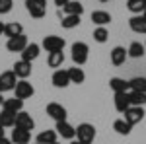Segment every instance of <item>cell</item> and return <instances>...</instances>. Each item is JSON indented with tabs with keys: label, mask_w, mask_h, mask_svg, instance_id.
Wrapping results in <instances>:
<instances>
[{
	"label": "cell",
	"mask_w": 146,
	"mask_h": 144,
	"mask_svg": "<svg viewBox=\"0 0 146 144\" xmlns=\"http://www.w3.org/2000/svg\"><path fill=\"white\" fill-rule=\"evenodd\" d=\"M113 131H115L117 134L127 136V134H131V131H133V125H129L125 119H117V121L113 123Z\"/></svg>",
	"instance_id": "484cf974"
},
{
	"label": "cell",
	"mask_w": 146,
	"mask_h": 144,
	"mask_svg": "<svg viewBox=\"0 0 146 144\" xmlns=\"http://www.w3.org/2000/svg\"><path fill=\"white\" fill-rule=\"evenodd\" d=\"M4 136V127H0V138Z\"/></svg>",
	"instance_id": "f35d334b"
},
{
	"label": "cell",
	"mask_w": 146,
	"mask_h": 144,
	"mask_svg": "<svg viewBox=\"0 0 146 144\" xmlns=\"http://www.w3.org/2000/svg\"><path fill=\"white\" fill-rule=\"evenodd\" d=\"M68 2H70V0H55V4H56V6H60V8H62L64 4H68Z\"/></svg>",
	"instance_id": "d590c367"
},
{
	"label": "cell",
	"mask_w": 146,
	"mask_h": 144,
	"mask_svg": "<svg viewBox=\"0 0 146 144\" xmlns=\"http://www.w3.org/2000/svg\"><path fill=\"white\" fill-rule=\"evenodd\" d=\"M35 144H39V142H35Z\"/></svg>",
	"instance_id": "ee69618b"
},
{
	"label": "cell",
	"mask_w": 146,
	"mask_h": 144,
	"mask_svg": "<svg viewBox=\"0 0 146 144\" xmlns=\"http://www.w3.org/2000/svg\"><path fill=\"white\" fill-rule=\"evenodd\" d=\"M25 8L31 18L41 20L47 14V0H25Z\"/></svg>",
	"instance_id": "7a4b0ae2"
},
{
	"label": "cell",
	"mask_w": 146,
	"mask_h": 144,
	"mask_svg": "<svg viewBox=\"0 0 146 144\" xmlns=\"http://www.w3.org/2000/svg\"><path fill=\"white\" fill-rule=\"evenodd\" d=\"M4 35L8 37V39H12V37H18V35H23V27L22 23L18 22H10L4 25Z\"/></svg>",
	"instance_id": "44dd1931"
},
{
	"label": "cell",
	"mask_w": 146,
	"mask_h": 144,
	"mask_svg": "<svg viewBox=\"0 0 146 144\" xmlns=\"http://www.w3.org/2000/svg\"><path fill=\"white\" fill-rule=\"evenodd\" d=\"M146 47L142 43H138V41H133V43L129 45V49H127V55L133 56V58H140V56L144 55Z\"/></svg>",
	"instance_id": "4316f807"
},
{
	"label": "cell",
	"mask_w": 146,
	"mask_h": 144,
	"mask_svg": "<svg viewBox=\"0 0 146 144\" xmlns=\"http://www.w3.org/2000/svg\"><path fill=\"white\" fill-rule=\"evenodd\" d=\"M129 90L146 94V78L144 76H136V78H133V80H129Z\"/></svg>",
	"instance_id": "83f0119b"
},
{
	"label": "cell",
	"mask_w": 146,
	"mask_h": 144,
	"mask_svg": "<svg viewBox=\"0 0 146 144\" xmlns=\"http://www.w3.org/2000/svg\"><path fill=\"white\" fill-rule=\"evenodd\" d=\"M0 144H14L10 140V138H6V136H2V138H0Z\"/></svg>",
	"instance_id": "8d00e7d4"
},
{
	"label": "cell",
	"mask_w": 146,
	"mask_h": 144,
	"mask_svg": "<svg viewBox=\"0 0 146 144\" xmlns=\"http://www.w3.org/2000/svg\"><path fill=\"white\" fill-rule=\"evenodd\" d=\"M55 131L58 136H62V138H68V140H72V138H76V129L66 121H58L55 127Z\"/></svg>",
	"instance_id": "9c48e42d"
},
{
	"label": "cell",
	"mask_w": 146,
	"mask_h": 144,
	"mask_svg": "<svg viewBox=\"0 0 146 144\" xmlns=\"http://www.w3.org/2000/svg\"><path fill=\"white\" fill-rule=\"evenodd\" d=\"M47 115H49V117H53L56 123H58V121H66V117H68L66 109H64L60 103H55V101L47 105Z\"/></svg>",
	"instance_id": "ba28073f"
},
{
	"label": "cell",
	"mask_w": 146,
	"mask_h": 144,
	"mask_svg": "<svg viewBox=\"0 0 146 144\" xmlns=\"http://www.w3.org/2000/svg\"><path fill=\"white\" fill-rule=\"evenodd\" d=\"M16 78L18 76H16L12 70L2 72V74H0V92H12V90L16 88V84H18Z\"/></svg>",
	"instance_id": "5b68a950"
},
{
	"label": "cell",
	"mask_w": 146,
	"mask_h": 144,
	"mask_svg": "<svg viewBox=\"0 0 146 144\" xmlns=\"http://www.w3.org/2000/svg\"><path fill=\"white\" fill-rule=\"evenodd\" d=\"M0 127H4V129H14V127H16V113H10V111L2 109V113H0Z\"/></svg>",
	"instance_id": "cb8c5ba5"
},
{
	"label": "cell",
	"mask_w": 146,
	"mask_h": 144,
	"mask_svg": "<svg viewBox=\"0 0 146 144\" xmlns=\"http://www.w3.org/2000/svg\"><path fill=\"white\" fill-rule=\"evenodd\" d=\"M100 2H109V0H100Z\"/></svg>",
	"instance_id": "b9f144b4"
},
{
	"label": "cell",
	"mask_w": 146,
	"mask_h": 144,
	"mask_svg": "<svg viewBox=\"0 0 146 144\" xmlns=\"http://www.w3.org/2000/svg\"><path fill=\"white\" fill-rule=\"evenodd\" d=\"M16 127H18V129H23V131H33L35 121H33V117H31L29 113L20 111V113H16Z\"/></svg>",
	"instance_id": "52a82bcc"
},
{
	"label": "cell",
	"mask_w": 146,
	"mask_h": 144,
	"mask_svg": "<svg viewBox=\"0 0 146 144\" xmlns=\"http://www.w3.org/2000/svg\"><path fill=\"white\" fill-rule=\"evenodd\" d=\"M4 103V98H2V92H0V105Z\"/></svg>",
	"instance_id": "ab89813d"
},
{
	"label": "cell",
	"mask_w": 146,
	"mask_h": 144,
	"mask_svg": "<svg viewBox=\"0 0 146 144\" xmlns=\"http://www.w3.org/2000/svg\"><path fill=\"white\" fill-rule=\"evenodd\" d=\"M129 101H131V105H135V107H142L146 105V94L142 92H129Z\"/></svg>",
	"instance_id": "4dcf8cb0"
},
{
	"label": "cell",
	"mask_w": 146,
	"mask_h": 144,
	"mask_svg": "<svg viewBox=\"0 0 146 144\" xmlns=\"http://www.w3.org/2000/svg\"><path fill=\"white\" fill-rule=\"evenodd\" d=\"M56 131H43L37 134V142L39 144H55L56 142Z\"/></svg>",
	"instance_id": "f546056e"
},
{
	"label": "cell",
	"mask_w": 146,
	"mask_h": 144,
	"mask_svg": "<svg viewBox=\"0 0 146 144\" xmlns=\"http://www.w3.org/2000/svg\"><path fill=\"white\" fill-rule=\"evenodd\" d=\"M14 6V0H0V14H8Z\"/></svg>",
	"instance_id": "e575fe53"
},
{
	"label": "cell",
	"mask_w": 146,
	"mask_h": 144,
	"mask_svg": "<svg viewBox=\"0 0 146 144\" xmlns=\"http://www.w3.org/2000/svg\"><path fill=\"white\" fill-rule=\"evenodd\" d=\"M10 140H12L14 144H29V140H31V131H23V129L14 127Z\"/></svg>",
	"instance_id": "7c38bea8"
},
{
	"label": "cell",
	"mask_w": 146,
	"mask_h": 144,
	"mask_svg": "<svg viewBox=\"0 0 146 144\" xmlns=\"http://www.w3.org/2000/svg\"><path fill=\"white\" fill-rule=\"evenodd\" d=\"M62 10L66 16H82V12H84V6L80 4L78 0H70L68 4L62 6Z\"/></svg>",
	"instance_id": "7402d4cb"
},
{
	"label": "cell",
	"mask_w": 146,
	"mask_h": 144,
	"mask_svg": "<svg viewBox=\"0 0 146 144\" xmlns=\"http://www.w3.org/2000/svg\"><path fill=\"white\" fill-rule=\"evenodd\" d=\"M14 92H16V98H18V100H27V98H31L35 94L33 86H31L27 80H20V82L16 84Z\"/></svg>",
	"instance_id": "8992f818"
},
{
	"label": "cell",
	"mask_w": 146,
	"mask_h": 144,
	"mask_svg": "<svg viewBox=\"0 0 146 144\" xmlns=\"http://www.w3.org/2000/svg\"><path fill=\"white\" fill-rule=\"evenodd\" d=\"M25 47H27V37H25V35L12 37V39H8V43H6V49H8L10 53H22Z\"/></svg>",
	"instance_id": "8fae6325"
},
{
	"label": "cell",
	"mask_w": 146,
	"mask_h": 144,
	"mask_svg": "<svg viewBox=\"0 0 146 144\" xmlns=\"http://www.w3.org/2000/svg\"><path fill=\"white\" fill-rule=\"evenodd\" d=\"M129 107H131V101H129V92L115 94V109L119 111V113H125Z\"/></svg>",
	"instance_id": "d6986e66"
},
{
	"label": "cell",
	"mask_w": 146,
	"mask_h": 144,
	"mask_svg": "<svg viewBox=\"0 0 146 144\" xmlns=\"http://www.w3.org/2000/svg\"><path fill=\"white\" fill-rule=\"evenodd\" d=\"M68 78H70V84H82L86 80V74H84L82 68L72 66V68H68Z\"/></svg>",
	"instance_id": "d4e9b609"
},
{
	"label": "cell",
	"mask_w": 146,
	"mask_h": 144,
	"mask_svg": "<svg viewBox=\"0 0 146 144\" xmlns=\"http://www.w3.org/2000/svg\"><path fill=\"white\" fill-rule=\"evenodd\" d=\"M129 27H131L135 33H146V16L144 14L133 16V18L129 20Z\"/></svg>",
	"instance_id": "4fadbf2b"
},
{
	"label": "cell",
	"mask_w": 146,
	"mask_h": 144,
	"mask_svg": "<svg viewBox=\"0 0 146 144\" xmlns=\"http://www.w3.org/2000/svg\"><path fill=\"white\" fill-rule=\"evenodd\" d=\"M39 53H41V47L37 43H27V47L22 51V60L31 62V60H35V58L39 56Z\"/></svg>",
	"instance_id": "2e32d148"
},
{
	"label": "cell",
	"mask_w": 146,
	"mask_h": 144,
	"mask_svg": "<svg viewBox=\"0 0 146 144\" xmlns=\"http://www.w3.org/2000/svg\"><path fill=\"white\" fill-rule=\"evenodd\" d=\"M60 25H62L64 29H74V27L80 25V16H64L62 22H60Z\"/></svg>",
	"instance_id": "d6a6232c"
},
{
	"label": "cell",
	"mask_w": 146,
	"mask_h": 144,
	"mask_svg": "<svg viewBox=\"0 0 146 144\" xmlns=\"http://www.w3.org/2000/svg\"><path fill=\"white\" fill-rule=\"evenodd\" d=\"M109 88L115 92V94H121V92H129V80L125 78H111L109 80Z\"/></svg>",
	"instance_id": "603a6c76"
},
{
	"label": "cell",
	"mask_w": 146,
	"mask_h": 144,
	"mask_svg": "<svg viewBox=\"0 0 146 144\" xmlns=\"http://www.w3.org/2000/svg\"><path fill=\"white\" fill-rule=\"evenodd\" d=\"M94 39H96L98 43H105V41L109 39V31H107L105 27H96V29H94Z\"/></svg>",
	"instance_id": "836d02e7"
},
{
	"label": "cell",
	"mask_w": 146,
	"mask_h": 144,
	"mask_svg": "<svg viewBox=\"0 0 146 144\" xmlns=\"http://www.w3.org/2000/svg\"><path fill=\"white\" fill-rule=\"evenodd\" d=\"M53 86L55 88H66L70 86V78H68V70H55L53 74Z\"/></svg>",
	"instance_id": "9a60e30c"
},
{
	"label": "cell",
	"mask_w": 146,
	"mask_h": 144,
	"mask_svg": "<svg viewBox=\"0 0 146 144\" xmlns=\"http://www.w3.org/2000/svg\"><path fill=\"white\" fill-rule=\"evenodd\" d=\"M109 56H111V62L115 64V66H121V64H125V60H127V49L125 47H113V51L109 53Z\"/></svg>",
	"instance_id": "e0dca14e"
},
{
	"label": "cell",
	"mask_w": 146,
	"mask_h": 144,
	"mask_svg": "<svg viewBox=\"0 0 146 144\" xmlns=\"http://www.w3.org/2000/svg\"><path fill=\"white\" fill-rule=\"evenodd\" d=\"M2 109L10 111V113H20V111L23 109V100L8 98V100H4V103H2Z\"/></svg>",
	"instance_id": "ffe728a7"
},
{
	"label": "cell",
	"mask_w": 146,
	"mask_h": 144,
	"mask_svg": "<svg viewBox=\"0 0 146 144\" xmlns=\"http://www.w3.org/2000/svg\"><path fill=\"white\" fill-rule=\"evenodd\" d=\"M142 119H144V109L142 107L131 105L129 109L125 111V121L129 123V125H136V123H140Z\"/></svg>",
	"instance_id": "30bf717a"
},
{
	"label": "cell",
	"mask_w": 146,
	"mask_h": 144,
	"mask_svg": "<svg viewBox=\"0 0 146 144\" xmlns=\"http://www.w3.org/2000/svg\"><path fill=\"white\" fill-rule=\"evenodd\" d=\"M55 144H58V142H55Z\"/></svg>",
	"instance_id": "f6af8a7d"
},
{
	"label": "cell",
	"mask_w": 146,
	"mask_h": 144,
	"mask_svg": "<svg viewBox=\"0 0 146 144\" xmlns=\"http://www.w3.org/2000/svg\"><path fill=\"white\" fill-rule=\"evenodd\" d=\"M12 72L18 78L25 80V78L31 74V62H27V60H18V62L14 64V68H12Z\"/></svg>",
	"instance_id": "5bb4252c"
},
{
	"label": "cell",
	"mask_w": 146,
	"mask_h": 144,
	"mask_svg": "<svg viewBox=\"0 0 146 144\" xmlns=\"http://www.w3.org/2000/svg\"><path fill=\"white\" fill-rule=\"evenodd\" d=\"M64 45H66V41L58 35H47L43 39V49L47 53H58V51L64 49Z\"/></svg>",
	"instance_id": "277c9868"
},
{
	"label": "cell",
	"mask_w": 146,
	"mask_h": 144,
	"mask_svg": "<svg viewBox=\"0 0 146 144\" xmlns=\"http://www.w3.org/2000/svg\"><path fill=\"white\" fill-rule=\"evenodd\" d=\"M0 33H4V23L0 22Z\"/></svg>",
	"instance_id": "74e56055"
},
{
	"label": "cell",
	"mask_w": 146,
	"mask_h": 144,
	"mask_svg": "<svg viewBox=\"0 0 146 144\" xmlns=\"http://www.w3.org/2000/svg\"><path fill=\"white\" fill-rule=\"evenodd\" d=\"M88 53H90V49H88V45L78 41V43L72 45V60H74V64L76 66H82V64H86L88 62Z\"/></svg>",
	"instance_id": "3957f363"
},
{
	"label": "cell",
	"mask_w": 146,
	"mask_h": 144,
	"mask_svg": "<svg viewBox=\"0 0 146 144\" xmlns=\"http://www.w3.org/2000/svg\"><path fill=\"white\" fill-rule=\"evenodd\" d=\"M144 16H146V10H144Z\"/></svg>",
	"instance_id": "7bdbcfd3"
},
{
	"label": "cell",
	"mask_w": 146,
	"mask_h": 144,
	"mask_svg": "<svg viewBox=\"0 0 146 144\" xmlns=\"http://www.w3.org/2000/svg\"><path fill=\"white\" fill-rule=\"evenodd\" d=\"M76 138H78L80 144H92L94 138H96V129H94V125H90V123L78 125V127H76Z\"/></svg>",
	"instance_id": "6da1fadb"
},
{
	"label": "cell",
	"mask_w": 146,
	"mask_h": 144,
	"mask_svg": "<svg viewBox=\"0 0 146 144\" xmlns=\"http://www.w3.org/2000/svg\"><path fill=\"white\" fill-rule=\"evenodd\" d=\"M92 22L96 23L98 27H105L107 23L111 22V14L103 12V10H96V12H92Z\"/></svg>",
	"instance_id": "ac0fdd59"
},
{
	"label": "cell",
	"mask_w": 146,
	"mask_h": 144,
	"mask_svg": "<svg viewBox=\"0 0 146 144\" xmlns=\"http://www.w3.org/2000/svg\"><path fill=\"white\" fill-rule=\"evenodd\" d=\"M70 144H80V142H78V140H74V142H70Z\"/></svg>",
	"instance_id": "60d3db41"
},
{
	"label": "cell",
	"mask_w": 146,
	"mask_h": 144,
	"mask_svg": "<svg viewBox=\"0 0 146 144\" xmlns=\"http://www.w3.org/2000/svg\"><path fill=\"white\" fill-rule=\"evenodd\" d=\"M127 8H129V12H133L135 16L144 14V10H146V0H129V2H127Z\"/></svg>",
	"instance_id": "f1b7e54d"
},
{
	"label": "cell",
	"mask_w": 146,
	"mask_h": 144,
	"mask_svg": "<svg viewBox=\"0 0 146 144\" xmlns=\"http://www.w3.org/2000/svg\"><path fill=\"white\" fill-rule=\"evenodd\" d=\"M62 62H64V55H62V51H58V53H49L47 64H49L51 68H58V66H62Z\"/></svg>",
	"instance_id": "1f68e13d"
},
{
	"label": "cell",
	"mask_w": 146,
	"mask_h": 144,
	"mask_svg": "<svg viewBox=\"0 0 146 144\" xmlns=\"http://www.w3.org/2000/svg\"><path fill=\"white\" fill-rule=\"evenodd\" d=\"M144 47H146V45H144Z\"/></svg>",
	"instance_id": "bcb514c9"
}]
</instances>
